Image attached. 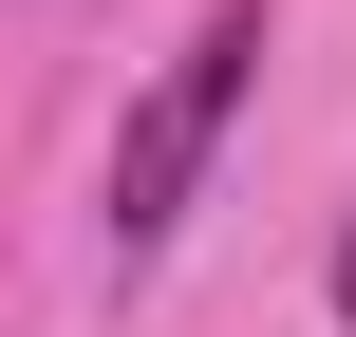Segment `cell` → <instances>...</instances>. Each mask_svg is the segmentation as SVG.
Listing matches in <instances>:
<instances>
[{
    "mask_svg": "<svg viewBox=\"0 0 356 337\" xmlns=\"http://www.w3.org/2000/svg\"><path fill=\"white\" fill-rule=\"evenodd\" d=\"M338 319H356V244H338Z\"/></svg>",
    "mask_w": 356,
    "mask_h": 337,
    "instance_id": "2",
    "label": "cell"
},
{
    "mask_svg": "<svg viewBox=\"0 0 356 337\" xmlns=\"http://www.w3.org/2000/svg\"><path fill=\"white\" fill-rule=\"evenodd\" d=\"M244 75H263V0H225L150 94H131V131H113V263H150L169 225H188V188H207V150H225V113H244Z\"/></svg>",
    "mask_w": 356,
    "mask_h": 337,
    "instance_id": "1",
    "label": "cell"
}]
</instances>
